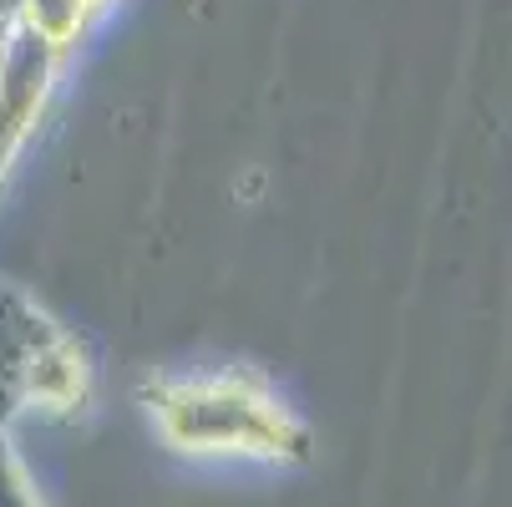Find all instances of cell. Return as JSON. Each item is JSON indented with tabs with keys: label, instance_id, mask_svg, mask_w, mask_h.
Wrapping results in <instances>:
<instances>
[{
	"label": "cell",
	"instance_id": "cell-1",
	"mask_svg": "<svg viewBox=\"0 0 512 507\" xmlns=\"http://www.w3.org/2000/svg\"><path fill=\"white\" fill-rule=\"evenodd\" d=\"M158 411L168 421V437L193 452H264V457H305L310 452L305 431L239 381L158 391Z\"/></svg>",
	"mask_w": 512,
	"mask_h": 507
}]
</instances>
